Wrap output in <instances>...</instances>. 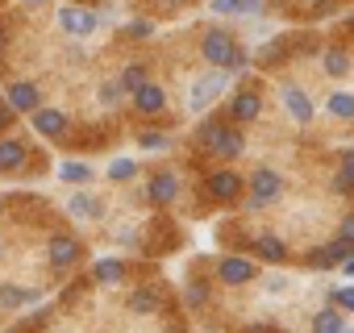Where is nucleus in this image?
Instances as JSON below:
<instances>
[{
  "mask_svg": "<svg viewBox=\"0 0 354 333\" xmlns=\"http://www.w3.org/2000/svg\"><path fill=\"white\" fill-rule=\"evenodd\" d=\"M5 100L17 108V113H34L38 104H42V92H38V84H30V79H21V84H9V92H5Z\"/></svg>",
  "mask_w": 354,
  "mask_h": 333,
  "instance_id": "obj_12",
  "label": "nucleus"
},
{
  "mask_svg": "<svg viewBox=\"0 0 354 333\" xmlns=\"http://www.w3.org/2000/svg\"><path fill=\"white\" fill-rule=\"evenodd\" d=\"M217 275H221V283L242 287V283H250V279L259 275V267H254L250 258H242V254H230V258H221V263H217Z\"/></svg>",
  "mask_w": 354,
  "mask_h": 333,
  "instance_id": "obj_9",
  "label": "nucleus"
},
{
  "mask_svg": "<svg viewBox=\"0 0 354 333\" xmlns=\"http://www.w3.org/2000/svg\"><path fill=\"white\" fill-rule=\"evenodd\" d=\"M26 142H17V137H0V171H21L26 166Z\"/></svg>",
  "mask_w": 354,
  "mask_h": 333,
  "instance_id": "obj_16",
  "label": "nucleus"
},
{
  "mask_svg": "<svg viewBox=\"0 0 354 333\" xmlns=\"http://www.w3.org/2000/svg\"><path fill=\"white\" fill-rule=\"evenodd\" d=\"M225 88H230V79L221 75V67L217 71H209V75H201L196 84H192V96H188V104H192V113H201V108H209L217 96H225Z\"/></svg>",
  "mask_w": 354,
  "mask_h": 333,
  "instance_id": "obj_4",
  "label": "nucleus"
},
{
  "mask_svg": "<svg viewBox=\"0 0 354 333\" xmlns=\"http://www.w3.org/2000/svg\"><path fill=\"white\" fill-rule=\"evenodd\" d=\"M246 204L250 209H267V204H275L279 196H283V175L279 171H271V166H259V171L246 180Z\"/></svg>",
  "mask_w": 354,
  "mask_h": 333,
  "instance_id": "obj_1",
  "label": "nucleus"
},
{
  "mask_svg": "<svg viewBox=\"0 0 354 333\" xmlns=\"http://www.w3.org/2000/svg\"><path fill=\"white\" fill-rule=\"evenodd\" d=\"M283 50H288V46H283V38H275L271 46H263V50H259V63H267V67H275V63L283 59Z\"/></svg>",
  "mask_w": 354,
  "mask_h": 333,
  "instance_id": "obj_31",
  "label": "nucleus"
},
{
  "mask_svg": "<svg viewBox=\"0 0 354 333\" xmlns=\"http://www.w3.org/2000/svg\"><path fill=\"white\" fill-rule=\"evenodd\" d=\"M234 34L230 30H221V26H213L209 34H205V42H201V55H205V63H213V67H221L225 71V63H230V55H234Z\"/></svg>",
  "mask_w": 354,
  "mask_h": 333,
  "instance_id": "obj_3",
  "label": "nucleus"
},
{
  "mask_svg": "<svg viewBox=\"0 0 354 333\" xmlns=\"http://www.w3.org/2000/svg\"><path fill=\"white\" fill-rule=\"evenodd\" d=\"M13 121H17V108L9 100H0V129H13Z\"/></svg>",
  "mask_w": 354,
  "mask_h": 333,
  "instance_id": "obj_36",
  "label": "nucleus"
},
{
  "mask_svg": "<svg viewBox=\"0 0 354 333\" xmlns=\"http://www.w3.org/2000/svg\"><path fill=\"white\" fill-rule=\"evenodd\" d=\"M333 192H337V196H354V180L342 175V171H333Z\"/></svg>",
  "mask_w": 354,
  "mask_h": 333,
  "instance_id": "obj_35",
  "label": "nucleus"
},
{
  "mask_svg": "<svg viewBox=\"0 0 354 333\" xmlns=\"http://www.w3.org/2000/svg\"><path fill=\"white\" fill-rule=\"evenodd\" d=\"M321 67H325V75L342 79V75H350V55H346L342 46H329V50L321 55Z\"/></svg>",
  "mask_w": 354,
  "mask_h": 333,
  "instance_id": "obj_21",
  "label": "nucleus"
},
{
  "mask_svg": "<svg viewBox=\"0 0 354 333\" xmlns=\"http://www.w3.org/2000/svg\"><path fill=\"white\" fill-rule=\"evenodd\" d=\"M254 254H259L263 263H283V258H288V246H283L275 234H263V238H254Z\"/></svg>",
  "mask_w": 354,
  "mask_h": 333,
  "instance_id": "obj_19",
  "label": "nucleus"
},
{
  "mask_svg": "<svg viewBox=\"0 0 354 333\" xmlns=\"http://www.w3.org/2000/svg\"><path fill=\"white\" fill-rule=\"evenodd\" d=\"M67 213L80 217V221H100V217H104V200L92 196V192H80V196L67 200Z\"/></svg>",
  "mask_w": 354,
  "mask_h": 333,
  "instance_id": "obj_15",
  "label": "nucleus"
},
{
  "mask_svg": "<svg viewBox=\"0 0 354 333\" xmlns=\"http://www.w3.org/2000/svg\"><path fill=\"white\" fill-rule=\"evenodd\" d=\"M21 5H26V9H46L50 0H21Z\"/></svg>",
  "mask_w": 354,
  "mask_h": 333,
  "instance_id": "obj_42",
  "label": "nucleus"
},
{
  "mask_svg": "<svg viewBox=\"0 0 354 333\" xmlns=\"http://www.w3.org/2000/svg\"><path fill=\"white\" fill-rule=\"evenodd\" d=\"M121 96H125V88H121V79H109V84H100V104H104V108H113V104H121Z\"/></svg>",
  "mask_w": 354,
  "mask_h": 333,
  "instance_id": "obj_30",
  "label": "nucleus"
},
{
  "mask_svg": "<svg viewBox=\"0 0 354 333\" xmlns=\"http://www.w3.org/2000/svg\"><path fill=\"white\" fill-rule=\"evenodd\" d=\"M133 175H138V162H133V158H113V162H109V180H113V184H125V180H133Z\"/></svg>",
  "mask_w": 354,
  "mask_h": 333,
  "instance_id": "obj_26",
  "label": "nucleus"
},
{
  "mask_svg": "<svg viewBox=\"0 0 354 333\" xmlns=\"http://www.w3.org/2000/svg\"><path fill=\"white\" fill-rule=\"evenodd\" d=\"M337 234L354 242V213H346V217H342V225H337Z\"/></svg>",
  "mask_w": 354,
  "mask_h": 333,
  "instance_id": "obj_40",
  "label": "nucleus"
},
{
  "mask_svg": "<svg viewBox=\"0 0 354 333\" xmlns=\"http://www.w3.org/2000/svg\"><path fill=\"white\" fill-rule=\"evenodd\" d=\"M325 113H329L333 121H354V92H333V96L325 100Z\"/></svg>",
  "mask_w": 354,
  "mask_h": 333,
  "instance_id": "obj_22",
  "label": "nucleus"
},
{
  "mask_svg": "<svg viewBox=\"0 0 354 333\" xmlns=\"http://www.w3.org/2000/svg\"><path fill=\"white\" fill-rule=\"evenodd\" d=\"M313 5H325V0H313Z\"/></svg>",
  "mask_w": 354,
  "mask_h": 333,
  "instance_id": "obj_46",
  "label": "nucleus"
},
{
  "mask_svg": "<svg viewBox=\"0 0 354 333\" xmlns=\"http://www.w3.org/2000/svg\"><path fill=\"white\" fill-rule=\"evenodd\" d=\"M129 100H133V108H138L142 117H158V113L167 108V92H162L158 84H150V79H146L138 92H129Z\"/></svg>",
  "mask_w": 354,
  "mask_h": 333,
  "instance_id": "obj_10",
  "label": "nucleus"
},
{
  "mask_svg": "<svg viewBox=\"0 0 354 333\" xmlns=\"http://www.w3.org/2000/svg\"><path fill=\"white\" fill-rule=\"evenodd\" d=\"M125 34H129V38H150V34H154V26H150L146 17H138V21H129V26H125Z\"/></svg>",
  "mask_w": 354,
  "mask_h": 333,
  "instance_id": "obj_34",
  "label": "nucleus"
},
{
  "mask_svg": "<svg viewBox=\"0 0 354 333\" xmlns=\"http://www.w3.org/2000/svg\"><path fill=\"white\" fill-rule=\"evenodd\" d=\"M242 192H246V180L234 171V166H225V171H213V175H209V196H213L217 204H234Z\"/></svg>",
  "mask_w": 354,
  "mask_h": 333,
  "instance_id": "obj_5",
  "label": "nucleus"
},
{
  "mask_svg": "<svg viewBox=\"0 0 354 333\" xmlns=\"http://www.w3.org/2000/svg\"><path fill=\"white\" fill-rule=\"evenodd\" d=\"M46 263H50L55 271H71V267L84 263V246H80L75 238H67V234H55V238L46 242Z\"/></svg>",
  "mask_w": 354,
  "mask_h": 333,
  "instance_id": "obj_2",
  "label": "nucleus"
},
{
  "mask_svg": "<svg viewBox=\"0 0 354 333\" xmlns=\"http://www.w3.org/2000/svg\"><path fill=\"white\" fill-rule=\"evenodd\" d=\"M333 304H337L342 312H354V287H350V283L337 287V292H333Z\"/></svg>",
  "mask_w": 354,
  "mask_h": 333,
  "instance_id": "obj_33",
  "label": "nucleus"
},
{
  "mask_svg": "<svg viewBox=\"0 0 354 333\" xmlns=\"http://www.w3.org/2000/svg\"><path fill=\"white\" fill-rule=\"evenodd\" d=\"M30 117H34V129H38L42 137H50V142H59V137L71 129V117H67L63 108H34Z\"/></svg>",
  "mask_w": 354,
  "mask_h": 333,
  "instance_id": "obj_8",
  "label": "nucleus"
},
{
  "mask_svg": "<svg viewBox=\"0 0 354 333\" xmlns=\"http://www.w3.org/2000/svg\"><path fill=\"white\" fill-rule=\"evenodd\" d=\"M209 304V287L205 283H188V308H205Z\"/></svg>",
  "mask_w": 354,
  "mask_h": 333,
  "instance_id": "obj_32",
  "label": "nucleus"
},
{
  "mask_svg": "<svg viewBox=\"0 0 354 333\" xmlns=\"http://www.w3.org/2000/svg\"><path fill=\"white\" fill-rule=\"evenodd\" d=\"M92 279H96L100 287L121 283V279H125V258H100V263L92 267Z\"/></svg>",
  "mask_w": 354,
  "mask_h": 333,
  "instance_id": "obj_18",
  "label": "nucleus"
},
{
  "mask_svg": "<svg viewBox=\"0 0 354 333\" xmlns=\"http://www.w3.org/2000/svg\"><path fill=\"white\" fill-rule=\"evenodd\" d=\"M146 79H150V75H146V67H142V63H129V67L121 71V88H125V96H129V92H138Z\"/></svg>",
  "mask_w": 354,
  "mask_h": 333,
  "instance_id": "obj_27",
  "label": "nucleus"
},
{
  "mask_svg": "<svg viewBox=\"0 0 354 333\" xmlns=\"http://www.w3.org/2000/svg\"><path fill=\"white\" fill-rule=\"evenodd\" d=\"M225 113H230V121H234V125H250V121H259V113H263V96H259V92H250V88H242V92H234V96H230Z\"/></svg>",
  "mask_w": 354,
  "mask_h": 333,
  "instance_id": "obj_7",
  "label": "nucleus"
},
{
  "mask_svg": "<svg viewBox=\"0 0 354 333\" xmlns=\"http://www.w3.org/2000/svg\"><path fill=\"white\" fill-rule=\"evenodd\" d=\"M238 5H242V0H213L217 13H238Z\"/></svg>",
  "mask_w": 354,
  "mask_h": 333,
  "instance_id": "obj_41",
  "label": "nucleus"
},
{
  "mask_svg": "<svg viewBox=\"0 0 354 333\" xmlns=\"http://www.w3.org/2000/svg\"><path fill=\"white\" fill-rule=\"evenodd\" d=\"M313 329H317V333H342V329H346V312H342L337 304H329V308H321V312L313 316Z\"/></svg>",
  "mask_w": 354,
  "mask_h": 333,
  "instance_id": "obj_20",
  "label": "nucleus"
},
{
  "mask_svg": "<svg viewBox=\"0 0 354 333\" xmlns=\"http://www.w3.org/2000/svg\"><path fill=\"white\" fill-rule=\"evenodd\" d=\"M59 26H63L71 38H88V34L100 26V17H96L92 9H84L80 0H75V5H63V9H59Z\"/></svg>",
  "mask_w": 354,
  "mask_h": 333,
  "instance_id": "obj_6",
  "label": "nucleus"
},
{
  "mask_svg": "<svg viewBox=\"0 0 354 333\" xmlns=\"http://www.w3.org/2000/svg\"><path fill=\"white\" fill-rule=\"evenodd\" d=\"M250 63H246V50L242 46H234V55H230V63H225V71H246Z\"/></svg>",
  "mask_w": 354,
  "mask_h": 333,
  "instance_id": "obj_37",
  "label": "nucleus"
},
{
  "mask_svg": "<svg viewBox=\"0 0 354 333\" xmlns=\"http://www.w3.org/2000/svg\"><path fill=\"white\" fill-rule=\"evenodd\" d=\"M308 267H313V271H333V267H337V258H333V250H329V246H317V250H308Z\"/></svg>",
  "mask_w": 354,
  "mask_h": 333,
  "instance_id": "obj_28",
  "label": "nucleus"
},
{
  "mask_svg": "<svg viewBox=\"0 0 354 333\" xmlns=\"http://www.w3.org/2000/svg\"><path fill=\"white\" fill-rule=\"evenodd\" d=\"M0 258H5V238H0Z\"/></svg>",
  "mask_w": 354,
  "mask_h": 333,
  "instance_id": "obj_44",
  "label": "nucleus"
},
{
  "mask_svg": "<svg viewBox=\"0 0 354 333\" xmlns=\"http://www.w3.org/2000/svg\"><path fill=\"white\" fill-rule=\"evenodd\" d=\"M267 292H288V275H267Z\"/></svg>",
  "mask_w": 354,
  "mask_h": 333,
  "instance_id": "obj_39",
  "label": "nucleus"
},
{
  "mask_svg": "<svg viewBox=\"0 0 354 333\" xmlns=\"http://www.w3.org/2000/svg\"><path fill=\"white\" fill-rule=\"evenodd\" d=\"M0 213H5V196H0Z\"/></svg>",
  "mask_w": 354,
  "mask_h": 333,
  "instance_id": "obj_45",
  "label": "nucleus"
},
{
  "mask_svg": "<svg viewBox=\"0 0 354 333\" xmlns=\"http://www.w3.org/2000/svg\"><path fill=\"white\" fill-rule=\"evenodd\" d=\"M337 171L354 180V150H342V158H337Z\"/></svg>",
  "mask_w": 354,
  "mask_h": 333,
  "instance_id": "obj_38",
  "label": "nucleus"
},
{
  "mask_svg": "<svg viewBox=\"0 0 354 333\" xmlns=\"http://www.w3.org/2000/svg\"><path fill=\"white\" fill-rule=\"evenodd\" d=\"M154 308H158L154 292H150V287H133V296H129V312H138V316H150Z\"/></svg>",
  "mask_w": 354,
  "mask_h": 333,
  "instance_id": "obj_25",
  "label": "nucleus"
},
{
  "mask_svg": "<svg viewBox=\"0 0 354 333\" xmlns=\"http://www.w3.org/2000/svg\"><path fill=\"white\" fill-rule=\"evenodd\" d=\"M80 5H84V0H80Z\"/></svg>",
  "mask_w": 354,
  "mask_h": 333,
  "instance_id": "obj_47",
  "label": "nucleus"
},
{
  "mask_svg": "<svg viewBox=\"0 0 354 333\" xmlns=\"http://www.w3.org/2000/svg\"><path fill=\"white\" fill-rule=\"evenodd\" d=\"M59 180H63V184H92L96 171H92L88 162H63V166H59Z\"/></svg>",
  "mask_w": 354,
  "mask_h": 333,
  "instance_id": "obj_23",
  "label": "nucleus"
},
{
  "mask_svg": "<svg viewBox=\"0 0 354 333\" xmlns=\"http://www.w3.org/2000/svg\"><path fill=\"white\" fill-rule=\"evenodd\" d=\"M175 196H180V175H175V171H154L150 184H146V200H154V204H171Z\"/></svg>",
  "mask_w": 354,
  "mask_h": 333,
  "instance_id": "obj_11",
  "label": "nucleus"
},
{
  "mask_svg": "<svg viewBox=\"0 0 354 333\" xmlns=\"http://www.w3.org/2000/svg\"><path fill=\"white\" fill-rule=\"evenodd\" d=\"M138 146H142V150H167V146H171V137H167V133H158V129H142V133H138Z\"/></svg>",
  "mask_w": 354,
  "mask_h": 333,
  "instance_id": "obj_29",
  "label": "nucleus"
},
{
  "mask_svg": "<svg viewBox=\"0 0 354 333\" xmlns=\"http://www.w3.org/2000/svg\"><path fill=\"white\" fill-rule=\"evenodd\" d=\"M221 129H225V121H201V129H196V142H201V150H217V142H221Z\"/></svg>",
  "mask_w": 354,
  "mask_h": 333,
  "instance_id": "obj_24",
  "label": "nucleus"
},
{
  "mask_svg": "<svg viewBox=\"0 0 354 333\" xmlns=\"http://www.w3.org/2000/svg\"><path fill=\"white\" fill-rule=\"evenodd\" d=\"M242 150H246V137H242V129H234V125H225L221 129V142H217V158H225V162H234V158H242Z\"/></svg>",
  "mask_w": 354,
  "mask_h": 333,
  "instance_id": "obj_17",
  "label": "nucleus"
},
{
  "mask_svg": "<svg viewBox=\"0 0 354 333\" xmlns=\"http://www.w3.org/2000/svg\"><path fill=\"white\" fill-rule=\"evenodd\" d=\"M342 271H346V275H354V250H350V258L342 263Z\"/></svg>",
  "mask_w": 354,
  "mask_h": 333,
  "instance_id": "obj_43",
  "label": "nucleus"
},
{
  "mask_svg": "<svg viewBox=\"0 0 354 333\" xmlns=\"http://www.w3.org/2000/svg\"><path fill=\"white\" fill-rule=\"evenodd\" d=\"M42 300L38 287H21V283H0V308H34Z\"/></svg>",
  "mask_w": 354,
  "mask_h": 333,
  "instance_id": "obj_13",
  "label": "nucleus"
},
{
  "mask_svg": "<svg viewBox=\"0 0 354 333\" xmlns=\"http://www.w3.org/2000/svg\"><path fill=\"white\" fill-rule=\"evenodd\" d=\"M283 104H288L292 121H300V125H308V121H313V100H308V92H304V88L283 84Z\"/></svg>",
  "mask_w": 354,
  "mask_h": 333,
  "instance_id": "obj_14",
  "label": "nucleus"
}]
</instances>
